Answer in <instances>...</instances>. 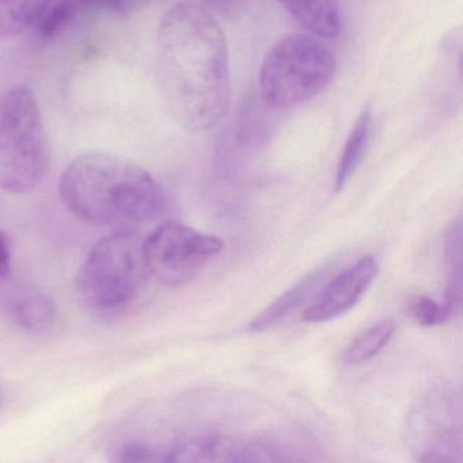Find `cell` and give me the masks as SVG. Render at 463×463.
Returning a JSON list of instances; mask_svg holds the SVG:
<instances>
[{
	"mask_svg": "<svg viewBox=\"0 0 463 463\" xmlns=\"http://www.w3.org/2000/svg\"><path fill=\"white\" fill-rule=\"evenodd\" d=\"M156 77L165 107L186 131H210L223 120L232 105L229 47L213 13L196 2L165 13Z\"/></svg>",
	"mask_w": 463,
	"mask_h": 463,
	"instance_id": "6da1fadb",
	"label": "cell"
},
{
	"mask_svg": "<svg viewBox=\"0 0 463 463\" xmlns=\"http://www.w3.org/2000/svg\"><path fill=\"white\" fill-rule=\"evenodd\" d=\"M63 204L96 226L128 227L161 218L166 196L140 165L108 153H85L64 170L59 184Z\"/></svg>",
	"mask_w": 463,
	"mask_h": 463,
	"instance_id": "7a4b0ae2",
	"label": "cell"
},
{
	"mask_svg": "<svg viewBox=\"0 0 463 463\" xmlns=\"http://www.w3.org/2000/svg\"><path fill=\"white\" fill-rule=\"evenodd\" d=\"M50 166V146L36 97L14 85L0 93V188L23 194L36 189Z\"/></svg>",
	"mask_w": 463,
	"mask_h": 463,
	"instance_id": "3957f363",
	"label": "cell"
},
{
	"mask_svg": "<svg viewBox=\"0 0 463 463\" xmlns=\"http://www.w3.org/2000/svg\"><path fill=\"white\" fill-rule=\"evenodd\" d=\"M335 53L314 34H289L276 43L262 61L259 89L275 109H291L316 99L332 83Z\"/></svg>",
	"mask_w": 463,
	"mask_h": 463,
	"instance_id": "277c9868",
	"label": "cell"
},
{
	"mask_svg": "<svg viewBox=\"0 0 463 463\" xmlns=\"http://www.w3.org/2000/svg\"><path fill=\"white\" fill-rule=\"evenodd\" d=\"M142 242L131 230H118L90 249L77 280L89 307L118 313L139 297L148 276Z\"/></svg>",
	"mask_w": 463,
	"mask_h": 463,
	"instance_id": "5b68a950",
	"label": "cell"
},
{
	"mask_svg": "<svg viewBox=\"0 0 463 463\" xmlns=\"http://www.w3.org/2000/svg\"><path fill=\"white\" fill-rule=\"evenodd\" d=\"M142 245L148 275L167 287L184 286L194 280L224 248L221 238L180 221L159 224Z\"/></svg>",
	"mask_w": 463,
	"mask_h": 463,
	"instance_id": "8992f818",
	"label": "cell"
},
{
	"mask_svg": "<svg viewBox=\"0 0 463 463\" xmlns=\"http://www.w3.org/2000/svg\"><path fill=\"white\" fill-rule=\"evenodd\" d=\"M379 265L373 256H364L330 278L303 311V321L321 324L348 313L360 302L376 276Z\"/></svg>",
	"mask_w": 463,
	"mask_h": 463,
	"instance_id": "52a82bcc",
	"label": "cell"
},
{
	"mask_svg": "<svg viewBox=\"0 0 463 463\" xmlns=\"http://www.w3.org/2000/svg\"><path fill=\"white\" fill-rule=\"evenodd\" d=\"M414 433H420L419 460L421 462H451L460 454L459 430L454 425V414L446 398H432L414 419Z\"/></svg>",
	"mask_w": 463,
	"mask_h": 463,
	"instance_id": "ba28073f",
	"label": "cell"
},
{
	"mask_svg": "<svg viewBox=\"0 0 463 463\" xmlns=\"http://www.w3.org/2000/svg\"><path fill=\"white\" fill-rule=\"evenodd\" d=\"M166 462H250V440L229 435H199L166 449Z\"/></svg>",
	"mask_w": 463,
	"mask_h": 463,
	"instance_id": "9c48e42d",
	"label": "cell"
},
{
	"mask_svg": "<svg viewBox=\"0 0 463 463\" xmlns=\"http://www.w3.org/2000/svg\"><path fill=\"white\" fill-rule=\"evenodd\" d=\"M330 275H332V267H324L314 270L313 273L302 279L299 283L295 284L292 288L287 289L269 307L265 308L257 318L250 322L249 329L256 333L265 332V330L280 324L300 306L310 302L308 299H314L322 286L329 280Z\"/></svg>",
	"mask_w": 463,
	"mask_h": 463,
	"instance_id": "30bf717a",
	"label": "cell"
},
{
	"mask_svg": "<svg viewBox=\"0 0 463 463\" xmlns=\"http://www.w3.org/2000/svg\"><path fill=\"white\" fill-rule=\"evenodd\" d=\"M6 313L21 329L31 333H43L55 324L56 306L52 298L45 292L25 288L9 297Z\"/></svg>",
	"mask_w": 463,
	"mask_h": 463,
	"instance_id": "8fae6325",
	"label": "cell"
},
{
	"mask_svg": "<svg viewBox=\"0 0 463 463\" xmlns=\"http://www.w3.org/2000/svg\"><path fill=\"white\" fill-rule=\"evenodd\" d=\"M287 13L307 33L319 39H333L341 32L337 0H278Z\"/></svg>",
	"mask_w": 463,
	"mask_h": 463,
	"instance_id": "7c38bea8",
	"label": "cell"
},
{
	"mask_svg": "<svg viewBox=\"0 0 463 463\" xmlns=\"http://www.w3.org/2000/svg\"><path fill=\"white\" fill-rule=\"evenodd\" d=\"M373 110L367 107L357 118L356 123L346 139L345 146H344L340 159H338L335 178V191L337 194L345 188L346 184L351 181L360 165L364 161L371 146V139H373Z\"/></svg>",
	"mask_w": 463,
	"mask_h": 463,
	"instance_id": "4fadbf2b",
	"label": "cell"
},
{
	"mask_svg": "<svg viewBox=\"0 0 463 463\" xmlns=\"http://www.w3.org/2000/svg\"><path fill=\"white\" fill-rule=\"evenodd\" d=\"M444 261L447 267V287L444 306L451 316L459 313L462 306V219L457 216L444 234Z\"/></svg>",
	"mask_w": 463,
	"mask_h": 463,
	"instance_id": "5bb4252c",
	"label": "cell"
},
{
	"mask_svg": "<svg viewBox=\"0 0 463 463\" xmlns=\"http://www.w3.org/2000/svg\"><path fill=\"white\" fill-rule=\"evenodd\" d=\"M55 0H0V40L12 39L36 25Z\"/></svg>",
	"mask_w": 463,
	"mask_h": 463,
	"instance_id": "9a60e30c",
	"label": "cell"
},
{
	"mask_svg": "<svg viewBox=\"0 0 463 463\" xmlns=\"http://www.w3.org/2000/svg\"><path fill=\"white\" fill-rule=\"evenodd\" d=\"M397 325L390 319L376 322L357 335L344 354L346 364H362L375 357L394 337Z\"/></svg>",
	"mask_w": 463,
	"mask_h": 463,
	"instance_id": "2e32d148",
	"label": "cell"
},
{
	"mask_svg": "<svg viewBox=\"0 0 463 463\" xmlns=\"http://www.w3.org/2000/svg\"><path fill=\"white\" fill-rule=\"evenodd\" d=\"M411 313L422 326L432 327L446 324L454 318L444 303L436 302L430 297H420L411 303Z\"/></svg>",
	"mask_w": 463,
	"mask_h": 463,
	"instance_id": "e0dca14e",
	"label": "cell"
},
{
	"mask_svg": "<svg viewBox=\"0 0 463 463\" xmlns=\"http://www.w3.org/2000/svg\"><path fill=\"white\" fill-rule=\"evenodd\" d=\"M78 14L86 12H109L115 14H131L142 9L150 0H71Z\"/></svg>",
	"mask_w": 463,
	"mask_h": 463,
	"instance_id": "ac0fdd59",
	"label": "cell"
},
{
	"mask_svg": "<svg viewBox=\"0 0 463 463\" xmlns=\"http://www.w3.org/2000/svg\"><path fill=\"white\" fill-rule=\"evenodd\" d=\"M116 462H162L166 460V449H159L142 441H129L116 449Z\"/></svg>",
	"mask_w": 463,
	"mask_h": 463,
	"instance_id": "d6986e66",
	"label": "cell"
},
{
	"mask_svg": "<svg viewBox=\"0 0 463 463\" xmlns=\"http://www.w3.org/2000/svg\"><path fill=\"white\" fill-rule=\"evenodd\" d=\"M200 2H202L200 5L211 13L232 18L242 12L248 0H200Z\"/></svg>",
	"mask_w": 463,
	"mask_h": 463,
	"instance_id": "ffe728a7",
	"label": "cell"
},
{
	"mask_svg": "<svg viewBox=\"0 0 463 463\" xmlns=\"http://www.w3.org/2000/svg\"><path fill=\"white\" fill-rule=\"evenodd\" d=\"M12 268V240L0 230V280L9 278Z\"/></svg>",
	"mask_w": 463,
	"mask_h": 463,
	"instance_id": "44dd1931",
	"label": "cell"
}]
</instances>
